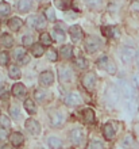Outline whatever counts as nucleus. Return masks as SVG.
I'll return each mask as SVG.
<instances>
[{
  "instance_id": "nucleus-18",
  "label": "nucleus",
  "mask_w": 139,
  "mask_h": 149,
  "mask_svg": "<svg viewBox=\"0 0 139 149\" xmlns=\"http://www.w3.org/2000/svg\"><path fill=\"white\" fill-rule=\"evenodd\" d=\"M50 121L53 126H59L64 123V115L61 113H53L50 115Z\"/></svg>"
},
{
  "instance_id": "nucleus-15",
  "label": "nucleus",
  "mask_w": 139,
  "mask_h": 149,
  "mask_svg": "<svg viewBox=\"0 0 139 149\" xmlns=\"http://www.w3.org/2000/svg\"><path fill=\"white\" fill-rule=\"evenodd\" d=\"M103 134H104L105 140H112L115 137V127L112 123H105L103 127Z\"/></svg>"
},
{
  "instance_id": "nucleus-1",
  "label": "nucleus",
  "mask_w": 139,
  "mask_h": 149,
  "mask_svg": "<svg viewBox=\"0 0 139 149\" xmlns=\"http://www.w3.org/2000/svg\"><path fill=\"white\" fill-rule=\"evenodd\" d=\"M97 67L100 68V69L107 71L108 73H111V74L116 73V65H115V63H113L111 58H108L107 56H103V57H100V58L97 60Z\"/></svg>"
},
{
  "instance_id": "nucleus-36",
  "label": "nucleus",
  "mask_w": 139,
  "mask_h": 149,
  "mask_svg": "<svg viewBox=\"0 0 139 149\" xmlns=\"http://www.w3.org/2000/svg\"><path fill=\"white\" fill-rule=\"evenodd\" d=\"M23 56H26V50H24L23 47H16L15 52H14V57L16 60H20Z\"/></svg>"
},
{
  "instance_id": "nucleus-45",
  "label": "nucleus",
  "mask_w": 139,
  "mask_h": 149,
  "mask_svg": "<svg viewBox=\"0 0 139 149\" xmlns=\"http://www.w3.org/2000/svg\"><path fill=\"white\" fill-rule=\"evenodd\" d=\"M19 61H20V64H23V65H24V64H28L30 58H28V56H23V57H22Z\"/></svg>"
},
{
  "instance_id": "nucleus-43",
  "label": "nucleus",
  "mask_w": 139,
  "mask_h": 149,
  "mask_svg": "<svg viewBox=\"0 0 139 149\" xmlns=\"http://www.w3.org/2000/svg\"><path fill=\"white\" fill-rule=\"evenodd\" d=\"M131 8L134 10V11H139V0L132 1V3H131Z\"/></svg>"
},
{
  "instance_id": "nucleus-5",
  "label": "nucleus",
  "mask_w": 139,
  "mask_h": 149,
  "mask_svg": "<svg viewBox=\"0 0 139 149\" xmlns=\"http://www.w3.org/2000/svg\"><path fill=\"white\" fill-rule=\"evenodd\" d=\"M27 23L30 24L31 27H34L35 30H41V29H43L46 26V20H45V18H42L39 15H33L27 19Z\"/></svg>"
},
{
  "instance_id": "nucleus-46",
  "label": "nucleus",
  "mask_w": 139,
  "mask_h": 149,
  "mask_svg": "<svg viewBox=\"0 0 139 149\" xmlns=\"http://www.w3.org/2000/svg\"><path fill=\"white\" fill-rule=\"evenodd\" d=\"M134 134L136 137H139V123H135V126H134Z\"/></svg>"
},
{
  "instance_id": "nucleus-10",
  "label": "nucleus",
  "mask_w": 139,
  "mask_h": 149,
  "mask_svg": "<svg viewBox=\"0 0 139 149\" xmlns=\"http://www.w3.org/2000/svg\"><path fill=\"white\" fill-rule=\"evenodd\" d=\"M82 138H84V133L81 129H73L70 132V140L74 145H80L82 142Z\"/></svg>"
},
{
  "instance_id": "nucleus-22",
  "label": "nucleus",
  "mask_w": 139,
  "mask_h": 149,
  "mask_svg": "<svg viewBox=\"0 0 139 149\" xmlns=\"http://www.w3.org/2000/svg\"><path fill=\"white\" fill-rule=\"evenodd\" d=\"M24 109H26L27 113L31 114V115L37 113V106H35V103L33 102L31 99H26V100H24Z\"/></svg>"
},
{
  "instance_id": "nucleus-25",
  "label": "nucleus",
  "mask_w": 139,
  "mask_h": 149,
  "mask_svg": "<svg viewBox=\"0 0 139 149\" xmlns=\"http://www.w3.org/2000/svg\"><path fill=\"white\" fill-rule=\"evenodd\" d=\"M47 142H49V146L53 149H59L62 146V141L58 137H50Z\"/></svg>"
},
{
  "instance_id": "nucleus-40",
  "label": "nucleus",
  "mask_w": 139,
  "mask_h": 149,
  "mask_svg": "<svg viewBox=\"0 0 139 149\" xmlns=\"http://www.w3.org/2000/svg\"><path fill=\"white\" fill-rule=\"evenodd\" d=\"M8 64V54L6 52H0V65H7Z\"/></svg>"
},
{
  "instance_id": "nucleus-26",
  "label": "nucleus",
  "mask_w": 139,
  "mask_h": 149,
  "mask_svg": "<svg viewBox=\"0 0 139 149\" xmlns=\"http://www.w3.org/2000/svg\"><path fill=\"white\" fill-rule=\"evenodd\" d=\"M54 4L58 10H68L70 7V0H54Z\"/></svg>"
},
{
  "instance_id": "nucleus-13",
  "label": "nucleus",
  "mask_w": 139,
  "mask_h": 149,
  "mask_svg": "<svg viewBox=\"0 0 139 149\" xmlns=\"http://www.w3.org/2000/svg\"><path fill=\"white\" fill-rule=\"evenodd\" d=\"M11 92H12V95H14V96L20 98V96L26 95V87H24L22 83H16V84H14V87H12Z\"/></svg>"
},
{
  "instance_id": "nucleus-12",
  "label": "nucleus",
  "mask_w": 139,
  "mask_h": 149,
  "mask_svg": "<svg viewBox=\"0 0 139 149\" xmlns=\"http://www.w3.org/2000/svg\"><path fill=\"white\" fill-rule=\"evenodd\" d=\"M22 26H23V20L18 18V16H14V18L8 20V27L14 30V31H18L19 29H22Z\"/></svg>"
},
{
  "instance_id": "nucleus-49",
  "label": "nucleus",
  "mask_w": 139,
  "mask_h": 149,
  "mask_svg": "<svg viewBox=\"0 0 139 149\" xmlns=\"http://www.w3.org/2000/svg\"><path fill=\"white\" fill-rule=\"evenodd\" d=\"M0 80H1V77H0Z\"/></svg>"
},
{
  "instance_id": "nucleus-32",
  "label": "nucleus",
  "mask_w": 139,
  "mask_h": 149,
  "mask_svg": "<svg viewBox=\"0 0 139 149\" xmlns=\"http://www.w3.org/2000/svg\"><path fill=\"white\" fill-rule=\"evenodd\" d=\"M10 115H11L12 118H15V119H18V118H19L20 111H19V107L16 106V104L10 106Z\"/></svg>"
},
{
  "instance_id": "nucleus-47",
  "label": "nucleus",
  "mask_w": 139,
  "mask_h": 149,
  "mask_svg": "<svg viewBox=\"0 0 139 149\" xmlns=\"http://www.w3.org/2000/svg\"><path fill=\"white\" fill-rule=\"evenodd\" d=\"M0 149H12L11 145H3V146H0Z\"/></svg>"
},
{
  "instance_id": "nucleus-30",
  "label": "nucleus",
  "mask_w": 139,
  "mask_h": 149,
  "mask_svg": "<svg viewBox=\"0 0 139 149\" xmlns=\"http://www.w3.org/2000/svg\"><path fill=\"white\" fill-rule=\"evenodd\" d=\"M51 42H53V39H51V37L47 34V33H42L41 34V43L42 45H51Z\"/></svg>"
},
{
  "instance_id": "nucleus-41",
  "label": "nucleus",
  "mask_w": 139,
  "mask_h": 149,
  "mask_svg": "<svg viewBox=\"0 0 139 149\" xmlns=\"http://www.w3.org/2000/svg\"><path fill=\"white\" fill-rule=\"evenodd\" d=\"M22 42H23L24 46H26V45H31V42H33V38H31V36H23V38H22Z\"/></svg>"
},
{
  "instance_id": "nucleus-48",
  "label": "nucleus",
  "mask_w": 139,
  "mask_h": 149,
  "mask_svg": "<svg viewBox=\"0 0 139 149\" xmlns=\"http://www.w3.org/2000/svg\"><path fill=\"white\" fill-rule=\"evenodd\" d=\"M135 83H138V86H139V76H135Z\"/></svg>"
},
{
  "instance_id": "nucleus-29",
  "label": "nucleus",
  "mask_w": 139,
  "mask_h": 149,
  "mask_svg": "<svg viewBox=\"0 0 139 149\" xmlns=\"http://www.w3.org/2000/svg\"><path fill=\"white\" fill-rule=\"evenodd\" d=\"M45 16H46L47 20H50V22H54L55 20V12H54V8L53 7H49L45 10Z\"/></svg>"
},
{
  "instance_id": "nucleus-3",
  "label": "nucleus",
  "mask_w": 139,
  "mask_h": 149,
  "mask_svg": "<svg viewBox=\"0 0 139 149\" xmlns=\"http://www.w3.org/2000/svg\"><path fill=\"white\" fill-rule=\"evenodd\" d=\"M101 47V41L96 37H89L85 39V49L88 53H95Z\"/></svg>"
},
{
  "instance_id": "nucleus-23",
  "label": "nucleus",
  "mask_w": 139,
  "mask_h": 149,
  "mask_svg": "<svg viewBox=\"0 0 139 149\" xmlns=\"http://www.w3.org/2000/svg\"><path fill=\"white\" fill-rule=\"evenodd\" d=\"M0 41L3 43V46H6V47H11L14 45V38L10 34H3V36L0 37Z\"/></svg>"
},
{
  "instance_id": "nucleus-44",
  "label": "nucleus",
  "mask_w": 139,
  "mask_h": 149,
  "mask_svg": "<svg viewBox=\"0 0 139 149\" xmlns=\"http://www.w3.org/2000/svg\"><path fill=\"white\" fill-rule=\"evenodd\" d=\"M7 92H6V90H4L3 87H0V99H7Z\"/></svg>"
},
{
  "instance_id": "nucleus-42",
  "label": "nucleus",
  "mask_w": 139,
  "mask_h": 149,
  "mask_svg": "<svg viewBox=\"0 0 139 149\" xmlns=\"http://www.w3.org/2000/svg\"><path fill=\"white\" fill-rule=\"evenodd\" d=\"M7 136H8L7 129H4V127H0V141H1V140H6V138H7Z\"/></svg>"
},
{
  "instance_id": "nucleus-28",
  "label": "nucleus",
  "mask_w": 139,
  "mask_h": 149,
  "mask_svg": "<svg viewBox=\"0 0 139 149\" xmlns=\"http://www.w3.org/2000/svg\"><path fill=\"white\" fill-rule=\"evenodd\" d=\"M72 76V71L69 68H61V72H59V77H61L62 81H66L68 79H70Z\"/></svg>"
},
{
  "instance_id": "nucleus-24",
  "label": "nucleus",
  "mask_w": 139,
  "mask_h": 149,
  "mask_svg": "<svg viewBox=\"0 0 139 149\" xmlns=\"http://www.w3.org/2000/svg\"><path fill=\"white\" fill-rule=\"evenodd\" d=\"M11 12V6L6 1L3 3H0V18H3V16H7L8 14Z\"/></svg>"
},
{
  "instance_id": "nucleus-4",
  "label": "nucleus",
  "mask_w": 139,
  "mask_h": 149,
  "mask_svg": "<svg viewBox=\"0 0 139 149\" xmlns=\"http://www.w3.org/2000/svg\"><path fill=\"white\" fill-rule=\"evenodd\" d=\"M135 54H136V50L134 49V47L124 46L123 49H122V52H120V58H122L123 63L128 64V63H131L132 60L135 58Z\"/></svg>"
},
{
  "instance_id": "nucleus-35",
  "label": "nucleus",
  "mask_w": 139,
  "mask_h": 149,
  "mask_svg": "<svg viewBox=\"0 0 139 149\" xmlns=\"http://www.w3.org/2000/svg\"><path fill=\"white\" fill-rule=\"evenodd\" d=\"M122 145H123L124 148H132V145H134V138H132V136H127V137L123 140Z\"/></svg>"
},
{
  "instance_id": "nucleus-9",
  "label": "nucleus",
  "mask_w": 139,
  "mask_h": 149,
  "mask_svg": "<svg viewBox=\"0 0 139 149\" xmlns=\"http://www.w3.org/2000/svg\"><path fill=\"white\" fill-rule=\"evenodd\" d=\"M69 34L73 42H80L84 38V33H82V29L80 26H72L69 29Z\"/></svg>"
},
{
  "instance_id": "nucleus-14",
  "label": "nucleus",
  "mask_w": 139,
  "mask_h": 149,
  "mask_svg": "<svg viewBox=\"0 0 139 149\" xmlns=\"http://www.w3.org/2000/svg\"><path fill=\"white\" fill-rule=\"evenodd\" d=\"M82 119H84L85 123H89V125L95 123V113H93L92 109H85V110H82Z\"/></svg>"
},
{
  "instance_id": "nucleus-17",
  "label": "nucleus",
  "mask_w": 139,
  "mask_h": 149,
  "mask_svg": "<svg viewBox=\"0 0 139 149\" xmlns=\"http://www.w3.org/2000/svg\"><path fill=\"white\" fill-rule=\"evenodd\" d=\"M33 8V1L31 0H19L18 3V10L20 12H28Z\"/></svg>"
},
{
  "instance_id": "nucleus-27",
  "label": "nucleus",
  "mask_w": 139,
  "mask_h": 149,
  "mask_svg": "<svg viewBox=\"0 0 139 149\" xmlns=\"http://www.w3.org/2000/svg\"><path fill=\"white\" fill-rule=\"evenodd\" d=\"M46 57H47V60L49 61H57V58H58V53H57V50L55 49H53V47H50V49H47V52H46Z\"/></svg>"
},
{
  "instance_id": "nucleus-11",
  "label": "nucleus",
  "mask_w": 139,
  "mask_h": 149,
  "mask_svg": "<svg viewBox=\"0 0 139 149\" xmlns=\"http://www.w3.org/2000/svg\"><path fill=\"white\" fill-rule=\"evenodd\" d=\"M10 140H11V145H12V146H20V145H22V144L24 142L23 134L19 133V132H14V133L11 134Z\"/></svg>"
},
{
  "instance_id": "nucleus-6",
  "label": "nucleus",
  "mask_w": 139,
  "mask_h": 149,
  "mask_svg": "<svg viewBox=\"0 0 139 149\" xmlns=\"http://www.w3.org/2000/svg\"><path fill=\"white\" fill-rule=\"evenodd\" d=\"M64 102H65V104H68V106H77V104H81L82 99L78 92H70V94H68L65 96Z\"/></svg>"
},
{
  "instance_id": "nucleus-31",
  "label": "nucleus",
  "mask_w": 139,
  "mask_h": 149,
  "mask_svg": "<svg viewBox=\"0 0 139 149\" xmlns=\"http://www.w3.org/2000/svg\"><path fill=\"white\" fill-rule=\"evenodd\" d=\"M76 65H77L80 69H86V68H88V61H86L84 57H77V58H76Z\"/></svg>"
},
{
  "instance_id": "nucleus-38",
  "label": "nucleus",
  "mask_w": 139,
  "mask_h": 149,
  "mask_svg": "<svg viewBox=\"0 0 139 149\" xmlns=\"http://www.w3.org/2000/svg\"><path fill=\"white\" fill-rule=\"evenodd\" d=\"M84 1L92 8H99L103 3V0H84Z\"/></svg>"
},
{
  "instance_id": "nucleus-16",
  "label": "nucleus",
  "mask_w": 139,
  "mask_h": 149,
  "mask_svg": "<svg viewBox=\"0 0 139 149\" xmlns=\"http://www.w3.org/2000/svg\"><path fill=\"white\" fill-rule=\"evenodd\" d=\"M59 54L64 60H69L72 58V56H73V47L70 46V45H65V46L61 47V50H59Z\"/></svg>"
},
{
  "instance_id": "nucleus-7",
  "label": "nucleus",
  "mask_w": 139,
  "mask_h": 149,
  "mask_svg": "<svg viewBox=\"0 0 139 149\" xmlns=\"http://www.w3.org/2000/svg\"><path fill=\"white\" fill-rule=\"evenodd\" d=\"M24 126H26V129H27L31 134H34V136H38V134L41 133V125H39V122L35 121V119H27V121L24 122Z\"/></svg>"
},
{
  "instance_id": "nucleus-19",
  "label": "nucleus",
  "mask_w": 139,
  "mask_h": 149,
  "mask_svg": "<svg viewBox=\"0 0 139 149\" xmlns=\"http://www.w3.org/2000/svg\"><path fill=\"white\" fill-rule=\"evenodd\" d=\"M31 53L34 57H41V56L45 53V47H43L42 43H35V45H31Z\"/></svg>"
},
{
  "instance_id": "nucleus-33",
  "label": "nucleus",
  "mask_w": 139,
  "mask_h": 149,
  "mask_svg": "<svg viewBox=\"0 0 139 149\" xmlns=\"http://www.w3.org/2000/svg\"><path fill=\"white\" fill-rule=\"evenodd\" d=\"M11 125V121H10V118L7 115H0V126L4 127V129H8Z\"/></svg>"
},
{
  "instance_id": "nucleus-39",
  "label": "nucleus",
  "mask_w": 139,
  "mask_h": 149,
  "mask_svg": "<svg viewBox=\"0 0 139 149\" xmlns=\"http://www.w3.org/2000/svg\"><path fill=\"white\" fill-rule=\"evenodd\" d=\"M34 96H35V99H37V100L42 102L43 99L46 98V92H45V91H42V90H37L34 92Z\"/></svg>"
},
{
  "instance_id": "nucleus-2",
  "label": "nucleus",
  "mask_w": 139,
  "mask_h": 149,
  "mask_svg": "<svg viewBox=\"0 0 139 149\" xmlns=\"http://www.w3.org/2000/svg\"><path fill=\"white\" fill-rule=\"evenodd\" d=\"M96 81H97V77H96V74L93 73V72H86V73L82 74V77H81L82 86H84L85 90H88V91L95 90Z\"/></svg>"
},
{
  "instance_id": "nucleus-20",
  "label": "nucleus",
  "mask_w": 139,
  "mask_h": 149,
  "mask_svg": "<svg viewBox=\"0 0 139 149\" xmlns=\"http://www.w3.org/2000/svg\"><path fill=\"white\" fill-rule=\"evenodd\" d=\"M8 76L11 79H19L20 76H22V73H20V69L16 65H10L8 67Z\"/></svg>"
},
{
  "instance_id": "nucleus-37",
  "label": "nucleus",
  "mask_w": 139,
  "mask_h": 149,
  "mask_svg": "<svg viewBox=\"0 0 139 149\" xmlns=\"http://www.w3.org/2000/svg\"><path fill=\"white\" fill-rule=\"evenodd\" d=\"M113 31H115L113 27H103V30H101L103 36L107 37V38H112L113 37Z\"/></svg>"
},
{
  "instance_id": "nucleus-34",
  "label": "nucleus",
  "mask_w": 139,
  "mask_h": 149,
  "mask_svg": "<svg viewBox=\"0 0 139 149\" xmlns=\"http://www.w3.org/2000/svg\"><path fill=\"white\" fill-rule=\"evenodd\" d=\"M86 149H104V145L100 141H91L88 144V148Z\"/></svg>"
},
{
  "instance_id": "nucleus-8",
  "label": "nucleus",
  "mask_w": 139,
  "mask_h": 149,
  "mask_svg": "<svg viewBox=\"0 0 139 149\" xmlns=\"http://www.w3.org/2000/svg\"><path fill=\"white\" fill-rule=\"evenodd\" d=\"M39 81H41L42 86L50 87L54 83V74H53V72H50V71L42 72V73L39 74Z\"/></svg>"
},
{
  "instance_id": "nucleus-21",
  "label": "nucleus",
  "mask_w": 139,
  "mask_h": 149,
  "mask_svg": "<svg viewBox=\"0 0 139 149\" xmlns=\"http://www.w3.org/2000/svg\"><path fill=\"white\" fill-rule=\"evenodd\" d=\"M53 39L57 41V42H62L65 39V33L62 31V29L54 27V30H53Z\"/></svg>"
}]
</instances>
